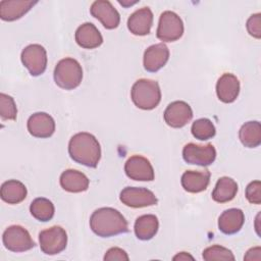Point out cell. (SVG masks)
Returning a JSON list of instances; mask_svg holds the SVG:
<instances>
[{
	"mask_svg": "<svg viewBox=\"0 0 261 261\" xmlns=\"http://www.w3.org/2000/svg\"><path fill=\"white\" fill-rule=\"evenodd\" d=\"M2 241L7 250L15 253L29 251L36 245L30 232L20 225L8 226L3 232Z\"/></svg>",
	"mask_w": 261,
	"mask_h": 261,
	"instance_id": "cell-7",
	"label": "cell"
},
{
	"mask_svg": "<svg viewBox=\"0 0 261 261\" xmlns=\"http://www.w3.org/2000/svg\"><path fill=\"white\" fill-rule=\"evenodd\" d=\"M238 193V184L228 176L220 177L212 192V199L217 203H226L231 201Z\"/></svg>",
	"mask_w": 261,
	"mask_h": 261,
	"instance_id": "cell-25",
	"label": "cell"
},
{
	"mask_svg": "<svg viewBox=\"0 0 261 261\" xmlns=\"http://www.w3.org/2000/svg\"><path fill=\"white\" fill-rule=\"evenodd\" d=\"M244 222V212L238 208H230L223 211L219 216L218 228L225 234H233L241 230Z\"/></svg>",
	"mask_w": 261,
	"mask_h": 261,
	"instance_id": "cell-20",
	"label": "cell"
},
{
	"mask_svg": "<svg viewBox=\"0 0 261 261\" xmlns=\"http://www.w3.org/2000/svg\"><path fill=\"white\" fill-rule=\"evenodd\" d=\"M126 175L134 180L151 181L154 179V169L150 161L141 156L134 155L127 159L124 165Z\"/></svg>",
	"mask_w": 261,
	"mask_h": 261,
	"instance_id": "cell-12",
	"label": "cell"
},
{
	"mask_svg": "<svg viewBox=\"0 0 261 261\" xmlns=\"http://www.w3.org/2000/svg\"><path fill=\"white\" fill-rule=\"evenodd\" d=\"M246 198L252 204L259 205L261 203V181H251L246 188Z\"/></svg>",
	"mask_w": 261,
	"mask_h": 261,
	"instance_id": "cell-31",
	"label": "cell"
},
{
	"mask_svg": "<svg viewBox=\"0 0 261 261\" xmlns=\"http://www.w3.org/2000/svg\"><path fill=\"white\" fill-rule=\"evenodd\" d=\"M239 139L247 148H256L261 144V125L257 120L245 122L239 130Z\"/></svg>",
	"mask_w": 261,
	"mask_h": 261,
	"instance_id": "cell-26",
	"label": "cell"
},
{
	"mask_svg": "<svg viewBox=\"0 0 261 261\" xmlns=\"http://www.w3.org/2000/svg\"><path fill=\"white\" fill-rule=\"evenodd\" d=\"M21 62L33 76L44 73L47 67V52L40 44H31L21 52Z\"/></svg>",
	"mask_w": 261,
	"mask_h": 261,
	"instance_id": "cell-8",
	"label": "cell"
},
{
	"mask_svg": "<svg viewBox=\"0 0 261 261\" xmlns=\"http://www.w3.org/2000/svg\"><path fill=\"white\" fill-rule=\"evenodd\" d=\"M169 59V50L163 43L148 47L144 53V67L149 72H156L162 68Z\"/></svg>",
	"mask_w": 261,
	"mask_h": 261,
	"instance_id": "cell-15",
	"label": "cell"
},
{
	"mask_svg": "<svg viewBox=\"0 0 261 261\" xmlns=\"http://www.w3.org/2000/svg\"><path fill=\"white\" fill-rule=\"evenodd\" d=\"M119 2V4H121L122 6H124V7H128V6H132V5H134V4H136V3H138V1H118Z\"/></svg>",
	"mask_w": 261,
	"mask_h": 261,
	"instance_id": "cell-36",
	"label": "cell"
},
{
	"mask_svg": "<svg viewBox=\"0 0 261 261\" xmlns=\"http://www.w3.org/2000/svg\"><path fill=\"white\" fill-rule=\"evenodd\" d=\"M104 260L105 261H113V260H118V261H128L129 260V257L127 255V253L120 249V248H117V247H113V248H110L105 256H104Z\"/></svg>",
	"mask_w": 261,
	"mask_h": 261,
	"instance_id": "cell-33",
	"label": "cell"
},
{
	"mask_svg": "<svg viewBox=\"0 0 261 261\" xmlns=\"http://www.w3.org/2000/svg\"><path fill=\"white\" fill-rule=\"evenodd\" d=\"M159 221L153 214H145L136 219L135 233L139 240L148 241L151 240L158 231Z\"/></svg>",
	"mask_w": 261,
	"mask_h": 261,
	"instance_id": "cell-24",
	"label": "cell"
},
{
	"mask_svg": "<svg viewBox=\"0 0 261 261\" xmlns=\"http://www.w3.org/2000/svg\"><path fill=\"white\" fill-rule=\"evenodd\" d=\"M28 130L36 138H49L55 132V121L51 115L45 112H37L28 120Z\"/></svg>",
	"mask_w": 261,
	"mask_h": 261,
	"instance_id": "cell-14",
	"label": "cell"
},
{
	"mask_svg": "<svg viewBox=\"0 0 261 261\" xmlns=\"http://www.w3.org/2000/svg\"><path fill=\"white\" fill-rule=\"evenodd\" d=\"M28 191L25 186L16 179H9L2 184L0 196L8 204H18L27 197Z\"/></svg>",
	"mask_w": 261,
	"mask_h": 261,
	"instance_id": "cell-23",
	"label": "cell"
},
{
	"mask_svg": "<svg viewBox=\"0 0 261 261\" xmlns=\"http://www.w3.org/2000/svg\"><path fill=\"white\" fill-rule=\"evenodd\" d=\"M184 34V22L173 11L166 10L159 17L156 32L157 38L162 42H174Z\"/></svg>",
	"mask_w": 261,
	"mask_h": 261,
	"instance_id": "cell-5",
	"label": "cell"
},
{
	"mask_svg": "<svg viewBox=\"0 0 261 261\" xmlns=\"http://www.w3.org/2000/svg\"><path fill=\"white\" fill-rule=\"evenodd\" d=\"M192 135L201 141H206L213 138L216 134V129L212 121L208 118H200L193 122L191 128Z\"/></svg>",
	"mask_w": 261,
	"mask_h": 261,
	"instance_id": "cell-28",
	"label": "cell"
},
{
	"mask_svg": "<svg viewBox=\"0 0 261 261\" xmlns=\"http://www.w3.org/2000/svg\"><path fill=\"white\" fill-rule=\"evenodd\" d=\"M203 259L206 261L213 260H234V256L230 250L225 247L214 245L206 248L203 251Z\"/></svg>",
	"mask_w": 261,
	"mask_h": 261,
	"instance_id": "cell-29",
	"label": "cell"
},
{
	"mask_svg": "<svg viewBox=\"0 0 261 261\" xmlns=\"http://www.w3.org/2000/svg\"><path fill=\"white\" fill-rule=\"evenodd\" d=\"M30 211L37 220L46 222L53 218L55 209L50 200L46 198H37L31 203Z\"/></svg>",
	"mask_w": 261,
	"mask_h": 261,
	"instance_id": "cell-27",
	"label": "cell"
},
{
	"mask_svg": "<svg viewBox=\"0 0 261 261\" xmlns=\"http://www.w3.org/2000/svg\"><path fill=\"white\" fill-rule=\"evenodd\" d=\"M90 180L83 172L74 169H66L60 175V186L69 193L85 192L89 188Z\"/></svg>",
	"mask_w": 261,
	"mask_h": 261,
	"instance_id": "cell-21",
	"label": "cell"
},
{
	"mask_svg": "<svg viewBox=\"0 0 261 261\" xmlns=\"http://www.w3.org/2000/svg\"><path fill=\"white\" fill-rule=\"evenodd\" d=\"M240 93V82L232 73H223L217 81L216 94L223 103H232Z\"/></svg>",
	"mask_w": 261,
	"mask_h": 261,
	"instance_id": "cell-17",
	"label": "cell"
},
{
	"mask_svg": "<svg viewBox=\"0 0 261 261\" xmlns=\"http://www.w3.org/2000/svg\"><path fill=\"white\" fill-rule=\"evenodd\" d=\"M182 158L189 164L208 166L214 162L216 150L212 144L201 146L189 143L182 149Z\"/></svg>",
	"mask_w": 261,
	"mask_h": 261,
	"instance_id": "cell-9",
	"label": "cell"
},
{
	"mask_svg": "<svg viewBox=\"0 0 261 261\" xmlns=\"http://www.w3.org/2000/svg\"><path fill=\"white\" fill-rule=\"evenodd\" d=\"M182 188L189 193H200L207 189L210 182V172L208 170L195 171L187 170L180 179Z\"/></svg>",
	"mask_w": 261,
	"mask_h": 261,
	"instance_id": "cell-22",
	"label": "cell"
},
{
	"mask_svg": "<svg viewBox=\"0 0 261 261\" xmlns=\"http://www.w3.org/2000/svg\"><path fill=\"white\" fill-rule=\"evenodd\" d=\"M122 204L132 208H143L153 206L158 203L154 193L145 188L126 187L120 192L119 196Z\"/></svg>",
	"mask_w": 261,
	"mask_h": 261,
	"instance_id": "cell-10",
	"label": "cell"
},
{
	"mask_svg": "<svg viewBox=\"0 0 261 261\" xmlns=\"http://www.w3.org/2000/svg\"><path fill=\"white\" fill-rule=\"evenodd\" d=\"M70 158L82 165L96 167L101 158V147L98 140L90 133H77L68 143Z\"/></svg>",
	"mask_w": 261,
	"mask_h": 261,
	"instance_id": "cell-2",
	"label": "cell"
},
{
	"mask_svg": "<svg viewBox=\"0 0 261 261\" xmlns=\"http://www.w3.org/2000/svg\"><path fill=\"white\" fill-rule=\"evenodd\" d=\"M75 42L85 49H94L103 43V37L92 22H85L75 31Z\"/></svg>",
	"mask_w": 261,
	"mask_h": 261,
	"instance_id": "cell-19",
	"label": "cell"
},
{
	"mask_svg": "<svg viewBox=\"0 0 261 261\" xmlns=\"http://www.w3.org/2000/svg\"><path fill=\"white\" fill-rule=\"evenodd\" d=\"M91 14L99 19L103 27L107 30H113L118 27L120 16L114 6L107 0L94 1L90 8Z\"/></svg>",
	"mask_w": 261,
	"mask_h": 261,
	"instance_id": "cell-13",
	"label": "cell"
},
{
	"mask_svg": "<svg viewBox=\"0 0 261 261\" xmlns=\"http://www.w3.org/2000/svg\"><path fill=\"white\" fill-rule=\"evenodd\" d=\"M174 261L176 260H179V261H187V260H194V257L192 255H190L189 253L187 252H180L178 254H176L173 258H172Z\"/></svg>",
	"mask_w": 261,
	"mask_h": 261,
	"instance_id": "cell-34",
	"label": "cell"
},
{
	"mask_svg": "<svg viewBox=\"0 0 261 261\" xmlns=\"http://www.w3.org/2000/svg\"><path fill=\"white\" fill-rule=\"evenodd\" d=\"M163 117L169 126L179 128L191 121L193 110L185 101H173L166 107Z\"/></svg>",
	"mask_w": 261,
	"mask_h": 261,
	"instance_id": "cell-11",
	"label": "cell"
},
{
	"mask_svg": "<svg viewBox=\"0 0 261 261\" xmlns=\"http://www.w3.org/2000/svg\"><path fill=\"white\" fill-rule=\"evenodd\" d=\"M247 30H248V33L252 37H254L256 39L261 38V14L260 13L252 14L248 18Z\"/></svg>",
	"mask_w": 261,
	"mask_h": 261,
	"instance_id": "cell-32",
	"label": "cell"
},
{
	"mask_svg": "<svg viewBox=\"0 0 261 261\" xmlns=\"http://www.w3.org/2000/svg\"><path fill=\"white\" fill-rule=\"evenodd\" d=\"M17 108L13 98L7 94H0V116L3 120L16 119Z\"/></svg>",
	"mask_w": 261,
	"mask_h": 261,
	"instance_id": "cell-30",
	"label": "cell"
},
{
	"mask_svg": "<svg viewBox=\"0 0 261 261\" xmlns=\"http://www.w3.org/2000/svg\"><path fill=\"white\" fill-rule=\"evenodd\" d=\"M92 231L101 238H109L128 231L124 216L116 209L102 207L95 210L90 217Z\"/></svg>",
	"mask_w": 261,
	"mask_h": 261,
	"instance_id": "cell-1",
	"label": "cell"
},
{
	"mask_svg": "<svg viewBox=\"0 0 261 261\" xmlns=\"http://www.w3.org/2000/svg\"><path fill=\"white\" fill-rule=\"evenodd\" d=\"M130 97L134 104L143 110H152L161 101V90L156 81L141 79L132 87Z\"/></svg>",
	"mask_w": 261,
	"mask_h": 261,
	"instance_id": "cell-3",
	"label": "cell"
},
{
	"mask_svg": "<svg viewBox=\"0 0 261 261\" xmlns=\"http://www.w3.org/2000/svg\"><path fill=\"white\" fill-rule=\"evenodd\" d=\"M37 1L2 0L0 2V17L5 21H13L23 16Z\"/></svg>",
	"mask_w": 261,
	"mask_h": 261,
	"instance_id": "cell-18",
	"label": "cell"
},
{
	"mask_svg": "<svg viewBox=\"0 0 261 261\" xmlns=\"http://www.w3.org/2000/svg\"><path fill=\"white\" fill-rule=\"evenodd\" d=\"M153 24V13L149 7L136 10L127 19V28L135 36H146Z\"/></svg>",
	"mask_w": 261,
	"mask_h": 261,
	"instance_id": "cell-16",
	"label": "cell"
},
{
	"mask_svg": "<svg viewBox=\"0 0 261 261\" xmlns=\"http://www.w3.org/2000/svg\"><path fill=\"white\" fill-rule=\"evenodd\" d=\"M255 254H260V247H255V248L250 249L247 252V254L245 255L244 259L245 260H255V257H254Z\"/></svg>",
	"mask_w": 261,
	"mask_h": 261,
	"instance_id": "cell-35",
	"label": "cell"
},
{
	"mask_svg": "<svg viewBox=\"0 0 261 261\" xmlns=\"http://www.w3.org/2000/svg\"><path fill=\"white\" fill-rule=\"evenodd\" d=\"M83 80V68L77 60L67 57L61 59L54 69L56 85L64 90H73Z\"/></svg>",
	"mask_w": 261,
	"mask_h": 261,
	"instance_id": "cell-4",
	"label": "cell"
},
{
	"mask_svg": "<svg viewBox=\"0 0 261 261\" xmlns=\"http://www.w3.org/2000/svg\"><path fill=\"white\" fill-rule=\"evenodd\" d=\"M41 251L46 255H56L61 253L67 245V234L61 226H52L39 233Z\"/></svg>",
	"mask_w": 261,
	"mask_h": 261,
	"instance_id": "cell-6",
	"label": "cell"
}]
</instances>
